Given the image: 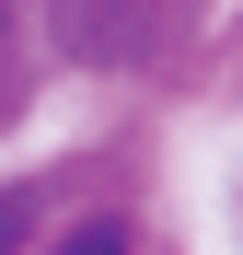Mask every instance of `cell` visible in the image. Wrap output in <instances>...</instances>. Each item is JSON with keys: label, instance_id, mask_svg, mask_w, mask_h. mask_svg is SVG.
I'll use <instances>...</instances> for the list:
<instances>
[{"label": "cell", "instance_id": "6da1fadb", "mask_svg": "<svg viewBox=\"0 0 243 255\" xmlns=\"http://www.w3.org/2000/svg\"><path fill=\"white\" fill-rule=\"evenodd\" d=\"M0 255H35V197L0 186Z\"/></svg>", "mask_w": 243, "mask_h": 255}, {"label": "cell", "instance_id": "7a4b0ae2", "mask_svg": "<svg viewBox=\"0 0 243 255\" xmlns=\"http://www.w3.org/2000/svg\"><path fill=\"white\" fill-rule=\"evenodd\" d=\"M58 255H128V232H116V221H81V232H70Z\"/></svg>", "mask_w": 243, "mask_h": 255}, {"label": "cell", "instance_id": "3957f363", "mask_svg": "<svg viewBox=\"0 0 243 255\" xmlns=\"http://www.w3.org/2000/svg\"><path fill=\"white\" fill-rule=\"evenodd\" d=\"M0 47H12V0H0Z\"/></svg>", "mask_w": 243, "mask_h": 255}]
</instances>
